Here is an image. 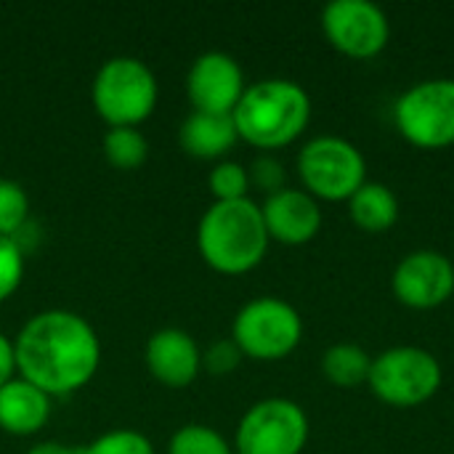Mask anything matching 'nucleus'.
Masks as SVG:
<instances>
[{
  "mask_svg": "<svg viewBox=\"0 0 454 454\" xmlns=\"http://www.w3.org/2000/svg\"><path fill=\"white\" fill-rule=\"evenodd\" d=\"M101 149L106 162L117 170H136L149 160V141L138 128H109Z\"/></svg>",
  "mask_w": 454,
  "mask_h": 454,
  "instance_id": "nucleus-19",
  "label": "nucleus"
},
{
  "mask_svg": "<svg viewBox=\"0 0 454 454\" xmlns=\"http://www.w3.org/2000/svg\"><path fill=\"white\" fill-rule=\"evenodd\" d=\"M303 192L317 202H348L367 181V162L356 144L340 136L309 138L295 160Z\"/></svg>",
  "mask_w": 454,
  "mask_h": 454,
  "instance_id": "nucleus-6",
  "label": "nucleus"
},
{
  "mask_svg": "<svg viewBox=\"0 0 454 454\" xmlns=\"http://www.w3.org/2000/svg\"><path fill=\"white\" fill-rule=\"evenodd\" d=\"M82 454H154V444L141 431L114 428L96 436L90 444L80 447Z\"/></svg>",
  "mask_w": 454,
  "mask_h": 454,
  "instance_id": "nucleus-23",
  "label": "nucleus"
},
{
  "mask_svg": "<svg viewBox=\"0 0 454 454\" xmlns=\"http://www.w3.org/2000/svg\"><path fill=\"white\" fill-rule=\"evenodd\" d=\"M24 269H27V255L21 253V247L13 239L0 237V303H5L21 287Z\"/></svg>",
  "mask_w": 454,
  "mask_h": 454,
  "instance_id": "nucleus-24",
  "label": "nucleus"
},
{
  "mask_svg": "<svg viewBox=\"0 0 454 454\" xmlns=\"http://www.w3.org/2000/svg\"><path fill=\"white\" fill-rule=\"evenodd\" d=\"M231 340L245 359L279 362L301 346L303 319L293 303L277 295H261L234 314Z\"/></svg>",
  "mask_w": 454,
  "mask_h": 454,
  "instance_id": "nucleus-7",
  "label": "nucleus"
},
{
  "mask_svg": "<svg viewBox=\"0 0 454 454\" xmlns=\"http://www.w3.org/2000/svg\"><path fill=\"white\" fill-rule=\"evenodd\" d=\"M27 189L13 178H0V237L13 239L32 218Z\"/></svg>",
  "mask_w": 454,
  "mask_h": 454,
  "instance_id": "nucleus-21",
  "label": "nucleus"
},
{
  "mask_svg": "<svg viewBox=\"0 0 454 454\" xmlns=\"http://www.w3.org/2000/svg\"><path fill=\"white\" fill-rule=\"evenodd\" d=\"M157 98V77L136 56H112L93 74L90 101L109 128H138L154 114Z\"/></svg>",
  "mask_w": 454,
  "mask_h": 454,
  "instance_id": "nucleus-4",
  "label": "nucleus"
},
{
  "mask_svg": "<svg viewBox=\"0 0 454 454\" xmlns=\"http://www.w3.org/2000/svg\"><path fill=\"white\" fill-rule=\"evenodd\" d=\"M399 136L423 152L454 146V77H431L410 85L394 104Z\"/></svg>",
  "mask_w": 454,
  "mask_h": 454,
  "instance_id": "nucleus-8",
  "label": "nucleus"
},
{
  "mask_svg": "<svg viewBox=\"0 0 454 454\" xmlns=\"http://www.w3.org/2000/svg\"><path fill=\"white\" fill-rule=\"evenodd\" d=\"M346 205L354 226L367 234H383L399 221V200L394 189L380 181H364Z\"/></svg>",
  "mask_w": 454,
  "mask_h": 454,
  "instance_id": "nucleus-17",
  "label": "nucleus"
},
{
  "mask_svg": "<svg viewBox=\"0 0 454 454\" xmlns=\"http://www.w3.org/2000/svg\"><path fill=\"white\" fill-rule=\"evenodd\" d=\"M168 454H234V444L210 426L186 423L170 436Z\"/></svg>",
  "mask_w": 454,
  "mask_h": 454,
  "instance_id": "nucleus-20",
  "label": "nucleus"
},
{
  "mask_svg": "<svg viewBox=\"0 0 454 454\" xmlns=\"http://www.w3.org/2000/svg\"><path fill=\"white\" fill-rule=\"evenodd\" d=\"M309 436L311 426L306 410L287 396H269L239 418L234 454H301Z\"/></svg>",
  "mask_w": 454,
  "mask_h": 454,
  "instance_id": "nucleus-9",
  "label": "nucleus"
},
{
  "mask_svg": "<svg viewBox=\"0 0 454 454\" xmlns=\"http://www.w3.org/2000/svg\"><path fill=\"white\" fill-rule=\"evenodd\" d=\"M16 375L51 399L82 391L98 372L101 340L93 325L67 309L32 314L13 335Z\"/></svg>",
  "mask_w": 454,
  "mask_h": 454,
  "instance_id": "nucleus-1",
  "label": "nucleus"
},
{
  "mask_svg": "<svg viewBox=\"0 0 454 454\" xmlns=\"http://www.w3.org/2000/svg\"><path fill=\"white\" fill-rule=\"evenodd\" d=\"M231 120L239 141L271 154L306 133L311 122V96L295 80L266 77L245 88Z\"/></svg>",
  "mask_w": 454,
  "mask_h": 454,
  "instance_id": "nucleus-2",
  "label": "nucleus"
},
{
  "mask_svg": "<svg viewBox=\"0 0 454 454\" xmlns=\"http://www.w3.org/2000/svg\"><path fill=\"white\" fill-rule=\"evenodd\" d=\"M322 375L335 388H359L367 386L372 356L356 343H335L322 354Z\"/></svg>",
  "mask_w": 454,
  "mask_h": 454,
  "instance_id": "nucleus-18",
  "label": "nucleus"
},
{
  "mask_svg": "<svg viewBox=\"0 0 454 454\" xmlns=\"http://www.w3.org/2000/svg\"><path fill=\"white\" fill-rule=\"evenodd\" d=\"M53 412V399L24 378H13L0 388V431L16 439L37 436Z\"/></svg>",
  "mask_w": 454,
  "mask_h": 454,
  "instance_id": "nucleus-15",
  "label": "nucleus"
},
{
  "mask_svg": "<svg viewBox=\"0 0 454 454\" xmlns=\"http://www.w3.org/2000/svg\"><path fill=\"white\" fill-rule=\"evenodd\" d=\"M319 24L330 48L356 61L380 56L391 40L386 11L370 0H333L322 8Z\"/></svg>",
  "mask_w": 454,
  "mask_h": 454,
  "instance_id": "nucleus-10",
  "label": "nucleus"
},
{
  "mask_svg": "<svg viewBox=\"0 0 454 454\" xmlns=\"http://www.w3.org/2000/svg\"><path fill=\"white\" fill-rule=\"evenodd\" d=\"M242 351L237 348V343L231 338H223V340H215L210 343L205 351H202V370L210 372V375H231L239 362H242Z\"/></svg>",
  "mask_w": 454,
  "mask_h": 454,
  "instance_id": "nucleus-26",
  "label": "nucleus"
},
{
  "mask_svg": "<svg viewBox=\"0 0 454 454\" xmlns=\"http://www.w3.org/2000/svg\"><path fill=\"white\" fill-rule=\"evenodd\" d=\"M269 231L261 205L247 200L213 202L197 223L200 258L223 277H242L258 269L269 253Z\"/></svg>",
  "mask_w": 454,
  "mask_h": 454,
  "instance_id": "nucleus-3",
  "label": "nucleus"
},
{
  "mask_svg": "<svg viewBox=\"0 0 454 454\" xmlns=\"http://www.w3.org/2000/svg\"><path fill=\"white\" fill-rule=\"evenodd\" d=\"M247 176H250V189H258L263 192L266 197L269 194H277L287 186V173H285V165L274 157V154H258L250 168H247Z\"/></svg>",
  "mask_w": 454,
  "mask_h": 454,
  "instance_id": "nucleus-25",
  "label": "nucleus"
},
{
  "mask_svg": "<svg viewBox=\"0 0 454 454\" xmlns=\"http://www.w3.org/2000/svg\"><path fill=\"white\" fill-rule=\"evenodd\" d=\"M261 215L269 231L271 242L287 245V247H301L317 239L322 229V207L319 202L303 192L285 186L277 194H269L261 205Z\"/></svg>",
  "mask_w": 454,
  "mask_h": 454,
  "instance_id": "nucleus-14",
  "label": "nucleus"
},
{
  "mask_svg": "<svg viewBox=\"0 0 454 454\" xmlns=\"http://www.w3.org/2000/svg\"><path fill=\"white\" fill-rule=\"evenodd\" d=\"M207 189L215 197V202H234V200H247L250 194V176L242 162L234 160H221L213 165L207 173Z\"/></svg>",
  "mask_w": 454,
  "mask_h": 454,
  "instance_id": "nucleus-22",
  "label": "nucleus"
},
{
  "mask_svg": "<svg viewBox=\"0 0 454 454\" xmlns=\"http://www.w3.org/2000/svg\"><path fill=\"white\" fill-rule=\"evenodd\" d=\"M144 364L160 386L181 391L200 378L202 348L192 333L181 327H162L149 335L144 346Z\"/></svg>",
  "mask_w": 454,
  "mask_h": 454,
  "instance_id": "nucleus-13",
  "label": "nucleus"
},
{
  "mask_svg": "<svg viewBox=\"0 0 454 454\" xmlns=\"http://www.w3.org/2000/svg\"><path fill=\"white\" fill-rule=\"evenodd\" d=\"M442 383V362L420 346H394L372 356L367 380L372 396L394 410H415L428 404L439 394Z\"/></svg>",
  "mask_w": 454,
  "mask_h": 454,
  "instance_id": "nucleus-5",
  "label": "nucleus"
},
{
  "mask_svg": "<svg viewBox=\"0 0 454 454\" xmlns=\"http://www.w3.org/2000/svg\"><path fill=\"white\" fill-rule=\"evenodd\" d=\"M24 454H82V450L80 447H72V444H64V442L45 439V442L32 444Z\"/></svg>",
  "mask_w": 454,
  "mask_h": 454,
  "instance_id": "nucleus-28",
  "label": "nucleus"
},
{
  "mask_svg": "<svg viewBox=\"0 0 454 454\" xmlns=\"http://www.w3.org/2000/svg\"><path fill=\"white\" fill-rule=\"evenodd\" d=\"M391 290L402 306L434 311L454 295V263L439 250H412L396 263Z\"/></svg>",
  "mask_w": 454,
  "mask_h": 454,
  "instance_id": "nucleus-11",
  "label": "nucleus"
},
{
  "mask_svg": "<svg viewBox=\"0 0 454 454\" xmlns=\"http://www.w3.org/2000/svg\"><path fill=\"white\" fill-rule=\"evenodd\" d=\"M247 88L245 72L231 53L205 51L186 72V98L194 112L231 114Z\"/></svg>",
  "mask_w": 454,
  "mask_h": 454,
  "instance_id": "nucleus-12",
  "label": "nucleus"
},
{
  "mask_svg": "<svg viewBox=\"0 0 454 454\" xmlns=\"http://www.w3.org/2000/svg\"><path fill=\"white\" fill-rule=\"evenodd\" d=\"M237 141H239V136H237L231 114L192 112L178 128V144L194 160L221 162L234 149Z\"/></svg>",
  "mask_w": 454,
  "mask_h": 454,
  "instance_id": "nucleus-16",
  "label": "nucleus"
},
{
  "mask_svg": "<svg viewBox=\"0 0 454 454\" xmlns=\"http://www.w3.org/2000/svg\"><path fill=\"white\" fill-rule=\"evenodd\" d=\"M16 378V351H13V338L0 333V388Z\"/></svg>",
  "mask_w": 454,
  "mask_h": 454,
  "instance_id": "nucleus-27",
  "label": "nucleus"
}]
</instances>
